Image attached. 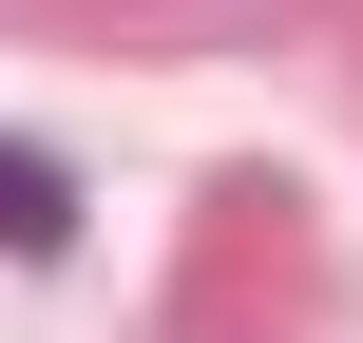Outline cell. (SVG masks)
I'll return each instance as SVG.
<instances>
[{
    "label": "cell",
    "instance_id": "obj_1",
    "mask_svg": "<svg viewBox=\"0 0 363 343\" xmlns=\"http://www.w3.org/2000/svg\"><path fill=\"white\" fill-rule=\"evenodd\" d=\"M0 248H57V172L38 153H0Z\"/></svg>",
    "mask_w": 363,
    "mask_h": 343
}]
</instances>
